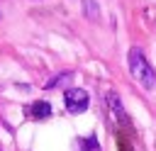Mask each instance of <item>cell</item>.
Wrapping results in <instances>:
<instances>
[{
    "label": "cell",
    "instance_id": "4",
    "mask_svg": "<svg viewBox=\"0 0 156 151\" xmlns=\"http://www.w3.org/2000/svg\"><path fill=\"white\" fill-rule=\"evenodd\" d=\"M29 114H32L34 119H46V117L51 114V105L44 102V100H37V102L29 107Z\"/></svg>",
    "mask_w": 156,
    "mask_h": 151
},
{
    "label": "cell",
    "instance_id": "5",
    "mask_svg": "<svg viewBox=\"0 0 156 151\" xmlns=\"http://www.w3.org/2000/svg\"><path fill=\"white\" fill-rule=\"evenodd\" d=\"M83 12H85L90 19H100V10H98L95 0H83Z\"/></svg>",
    "mask_w": 156,
    "mask_h": 151
},
{
    "label": "cell",
    "instance_id": "7",
    "mask_svg": "<svg viewBox=\"0 0 156 151\" xmlns=\"http://www.w3.org/2000/svg\"><path fill=\"white\" fill-rule=\"evenodd\" d=\"M83 151H100V144H98V139L93 134L88 139H83Z\"/></svg>",
    "mask_w": 156,
    "mask_h": 151
},
{
    "label": "cell",
    "instance_id": "6",
    "mask_svg": "<svg viewBox=\"0 0 156 151\" xmlns=\"http://www.w3.org/2000/svg\"><path fill=\"white\" fill-rule=\"evenodd\" d=\"M63 80H71V73H61V76H56V78L46 80V85H44V88H46V90H49V88H56V85H61Z\"/></svg>",
    "mask_w": 156,
    "mask_h": 151
},
{
    "label": "cell",
    "instance_id": "2",
    "mask_svg": "<svg viewBox=\"0 0 156 151\" xmlns=\"http://www.w3.org/2000/svg\"><path fill=\"white\" fill-rule=\"evenodd\" d=\"M63 105H66V110H68L71 114H80V112L88 110L90 95H88L83 88H68V90L63 93Z\"/></svg>",
    "mask_w": 156,
    "mask_h": 151
},
{
    "label": "cell",
    "instance_id": "1",
    "mask_svg": "<svg viewBox=\"0 0 156 151\" xmlns=\"http://www.w3.org/2000/svg\"><path fill=\"white\" fill-rule=\"evenodd\" d=\"M129 71H132V76L139 80L141 88L151 90V88L156 85V73H154V68L149 66V61L144 58V54H141L139 49H132V51H129Z\"/></svg>",
    "mask_w": 156,
    "mask_h": 151
},
{
    "label": "cell",
    "instance_id": "3",
    "mask_svg": "<svg viewBox=\"0 0 156 151\" xmlns=\"http://www.w3.org/2000/svg\"><path fill=\"white\" fill-rule=\"evenodd\" d=\"M105 100H107V105H110V110H112V114L124 124L127 122V114H124V107H122V102H119V95L115 93V90H110L107 95H105Z\"/></svg>",
    "mask_w": 156,
    "mask_h": 151
}]
</instances>
